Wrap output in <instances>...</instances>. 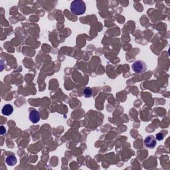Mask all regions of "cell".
Returning <instances> with one entry per match:
<instances>
[{"label": "cell", "mask_w": 170, "mask_h": 170, "mask_svg": "<svg viewBox=\"0 0 170 170\" xmlns=\"http://www.w3.org/2000/svg\"><path fill=\"white\" fill-rule=\"evenodd\" d=\"M86 6L82 0H74L70 4V11L75 15H81L86 11Z\"/></svg>", "instance_id": "cell-1"}, {"label": "cell", "mask_w": 170, "mask_h": 170, "mask_svg": "<svg viewBox=\"0 0 170 170\" xmlns=\"http://www.w3.org/2000/svg\"><path fill=\"white\" fill-rule=\"evenodd\" d=\"M132 69L136 73H143L146 71L147 65L144 61L142 60H138L133 63Z\"/></svg>", "instance_id": "cell-2"}, {"label": "cell", "mask_w": 170, "mask_h": 170, "mask_svg": "<svg viewBox=\"0 0 170 170\" xmlns=\"http://www.w3.org/2000/svg\"><path fill=\"white\" fill-rule=\"evenodd\" d=\"M157 142L155 138L152 135L148 136L144 140V144L145 147L148 148H154L156 145Z\"/></svg>", "instance_id": "cell-3"}, {"label": "cell", "mask_w": 170, "mask_h": 170, "mask_svg": "<svg viewBox=\"0 0 170 170\" xmlns=\"http://www.w3.org/2000/svg\"><path fill=\"white\" fill-rule=\"evenodd\" d=\"M29 118H30V120L33 124H36L39 122L40 120L39 112L36 110H33L32 111H31L30 113V116H29Z\"/></svg>", "instance_id": "cell-4"}, {"label": "cell", "mask_w": 170, "mask_h": 170, "mask_svg": "<svg viewBox=\"0 0 170 170\" xmlns=\"http://www.w3.org/2000/svg\"><path fill=\"white\" fill-rule=\"evenodd\" d=\"M2 114L5 116H9L11 115L13 112V108L11 104H6L1 110Z\"/></svg>", "instance_id": "cell-5"}, {"label": "cell", "mask_w": 170, "mask_h": 170, "mask_svg": "<svg viewBox=\"0 0 170 170\" xmlns=\"http://www.w3.org/2000/svg\"><path fill=\"white\" fill-rule=\"evenodd\" d=\"M6 164L9 166H13L14 165L16 164L17 163V158L14 155H8L6 159Z\"/></svg>", "instance_id": "cell-6"}, {"label": "cell", "mask_w": 170, "mask_h": 170, "mask_svg": "<svg viewBox=\"0 0 170 170\" xmlns=\"http://www.w3.org/2000/svg\"><path fill=\"white\" fill-rule=\"evenodd\" d=\"M84 96L86 97V98H90L93 95V91H92V89L90 88V87H86V89L84 90L83 91Z\"/></svg>", "instance_id": "cell-7"}, {"label": "cell", "mask_w": 170, "mask_h": 170, "mask_svg": "<svg viewBox=\"0 0 170 170\" xmlns=\"http://www.w3.org/2000/svg\"><path fill=\"white\" fill-rule=\"evenodd\" d=\"M164 134H163V133H158L156 134V137H155V139L157 140H159V141H162L164 140Z\"/></svg>", "instance_id": "cell-8"}, {"label": "cell", "mask_w": 170, "mask_h": 170, "mask_svg": "<svg viewBox=\"0 0 170 170\" xmlns=\"http://www.w3.org/2000/svg\"><path fill=\"white\" fill-rule=\"evenodd\" d=\"M0 130H1V135H4V133L6 132V128H5L3 126H1V129H0Z\"/></svg>", "instance_id": "cell-9"}]
</instances>
